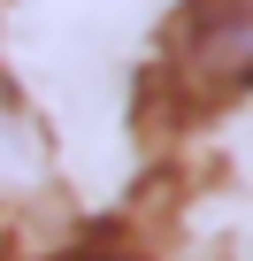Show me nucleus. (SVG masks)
<instances>
[{
  "label": "nucleus",
  "mask_w": 253,
  "mask_h": 261,
  "mask_svg": "<svg viewBox=\"0 0 253 261\" xmlns=\"http://www.w3.org/2000/svg\"><path fill=\"white\" fill-rule=\"evenodd\" d=\"M54 261H123V253H100V246H85V253H54Z\"/></svg>",
  "instance_id": "obj_2"
},
{
  "label": "nucleus",
  "mask_w": 253,
  "mask_h": 261,
  "mask_svg": "<svg viewBox=\"0 0 253 261\" xmlns=\"http://www.w3.org/2000/svg\"><path fill=\"white\" fill-rule=\"evenodd\" d=\"M169 85L192 100L253 92V0H184L169 23Z\"/></svg>",
  "instance_id": "obj_1"
}]
</instances>
